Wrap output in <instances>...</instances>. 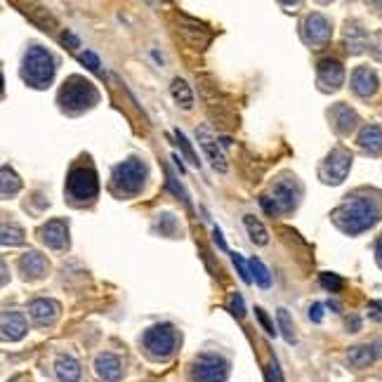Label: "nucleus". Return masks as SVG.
<instances>
[{
	"mask_svg": "<svg viewBox=\"0 0 382 382\" xmlns=\"http://www.w3.org/2000/svg\"><path fill=\"white\" fill-rule=\"evenodd\" d=\"M246 229H248V234H250L253 243H257V246L269 243V231H267V227L255 215H246Z\"/></svg>",
	"mask_w": 382,
	"mask_h": 382,
	"instance_id": "obj_23",
	"label": "nucleus"
},
{
	"mask_svg": "<svg viewBox=\"0 0 382 382\" xmlns=\"http://www.w3.org/2000/svg\"><path fill=\"white\" fill-rule=\"evenodd\" d=\"M80 59H83L85 62V66H88L90 71H99V59H97V55L95 52H83V55H80Z\"/></svg>",
	"mask_w": 382,
	"mask_h": 382,
	"instance_id": "obj_35",
	"label": "nucleus"
},
{
	"mask_svg": "<svg viewBox=\"0 0 382 382\" xmlns=\"http://www.w3.org/2000/svg\"><path fill=\"white\" fill-rule=\"evenodd\" d=\"M375 359H378V347L375 345H357L347 354V364L352 368H368Z\"/></svg>",
	"mask_w": 382,
	"mask_h": 382,
	"instance_id": "obj_20",
	"label": "nucleus"
},
{
	"mask_svg": "<svg viewBox=\"0 0 382 382\" xmlns=\"http://www.w3.org/2000/svg\"><path fill=\"white\" fill-rule=\"evenodd\" d=\"M177 343H179V335L170 324L151 326V328H146L142 335V345H144L146 354L158 361L170 359L177 350Z\"/></svg>",
	"mask_w": 382,
	"mask_h": 382,
	"instance_id": "obj_4",
	"label": "nucleus"
},
{
	"mask_svg": "<svg viewBox=\"0 0 382 382\" xmlns=\"http://www.w3.org/2000/svg\"><path fill=\"white\" fill-rule=\"evenodd\" d=\"M229 375V364L219 354H200L193 359L189 380L191 382H224Z\"/></svg>",
	"mask_w": 382,
	"mask_h": 382,
	"instance_id": "obj_6",
	"label": "nucleus"
},
{
	"mask_svg": "<svg viewBox=\"0 0 382 382\" xmlns=\"http://www.w3.org/2000/svg\"><path fill=\"white\" fill-rule=\"evenodd\" d=\"M279 317V328H281V335L286 338V343H295V333H293V321H291V314H288L286 310H279L276 312Z\"/></svg>",
	"mask_w": 382,
	"mask_h": 382,
	"instance_id": "obj_28",
	"label": "nucleus"
},
{
	"mask_svg": "<svg viewBox=\"0 0 382 382\" xmlns=\"http://www.w3.org/2000/svg\"><path fill=\"white\" fill-rule=\"evenodd\" d=\"M3 243H5V246H19V243H24L22 229H19V227L5 224V227H3Z\"/></svg>",
	"mask_w": 382,
	"mask_h": 382,
	"instance_id": "obj_29",
	"label": "nucleus"
},
{
	"mask_svg": "<svg viewBox=\"0 0 382 382\" xmlns=\"http://www.w3.org/2000/svg\"><path fill=\"white\" fill-rule=\"evenodd\" d=\"M350 167H352V153L347 151L345 146H338V149H333L328 153V158L321 163L319 172L326 184H340V182H345Z\"/></svg>",
	"mask_w": 382,
	"mask_h": 382,
	"instance_id": "obj_9",
	"label": "nucleus"
},
{
	"mask_svg": "<svg viewBox=\"0 0 382 382\" xmlns=\"http://www.w3.org/2000/svg\"><path fill=\"white\" fill-rule=\"evenodd\" d=\"M19 269L24 272L26 279H43L48 274V260H45L43 253H24L22 260H19Z\"/></svg>",
	"mask_w": 382,
	"mask_h": 382,
	"instance_id": "obj_17",
	"label": "nucleus"
},
{
	"mask_svg": "<svg viewBox=\"0 0 382 382\" xmlns=\"http://www.w3.org/2000/svg\"><path fill=\"white\" fill-rule=\"evenodd\" d=\"M55 373H57V380L59 382H78L80 380V373H83V368L73 357H59L57 364H55Z\"/></svg>",
	"mask_w": 382,
	"mask_h": 382,
	"instance_id": "obj_21",
	"label": "nucleus"
},
{
	"mask_svg": "<svg viewBox=\"0 0 382 382\" xmlns=\"http://www.w3.org/2000/svg\"><path fill=\"white\" fill-rule=\"evenodd\" d=\"M40 238H43L52 250H64V248L69 246V224H66L64 219H50V222L40 229Z\"/></svg>",
	"mask_w": 382,
	"mask_h": 382,
	"instance_id": "obj_14",
	"label": "nucleus"
},
{
	"mask_svg": "<svg viewBox=\"0 0 382 382\" xmlns=\"http://www.w3.org/2000/svg\"><path fill=\"white\" fill-rule=\"evenodd\" d=\"M111 184L118 193H125V196L139 193L146 184V165L139 158H125L123 163L113 167Z\"/></svg>",
	"mask_w": 382,
	"mask_h": 382,
	"instance_id": "obj_5",
	"label": "nucleus"
},
{
	"mask_svg": "<svg viewBox=\"0 0 382 382\" xmlns=\"http://www.w3.org/2000/svg\"><path fill=\"white\" fill-rule=\"evenodd\" d=\"M229 312L234 314V317H238V319L246 317V303H243V298H241L238 293H234L231 298H229Z\"/></svg>",
	"mask_w": 382,
	"mask_h": 382,
	"instance_id": "obj_33",
	"label": "nucleus"
},
{
	"mask_svg": "<svg viewBox=\"0 0 382 382\" xmlns=\"http://www.w3.org/2000/svg\"><path fill=\"white\" fill-rule=\"evenodd\" d=\"M295 205H298V189L288 179H281V182L274 184L269 196H262V208L267 212H272V215L291 212Z\"/></svg>",
	"mask_w": 382,
	"mask_h": 382,
	"instance_id": "obj_8",
	"label": "nucleus"
},
{
	"mask_svg": "<svg viewBox=\"0 0 382 382\" xmlns=\"http://www.w3.org/2000/svg\"><path fill=\"white\" fill-rule=\"evenodd\" d=\"M59 106L66 113H80L90 106H95L99 102V92L95 90V85L88 83L80 76H71L59 90Z\"/></svg>",
	"mask_w": 382,
	"mask_h": 382,
	"instance_id": "obj_2",
	"label": "nucleus"
},
{
	"mask_svg": "<svg viewBox=\"0 0 382 382\" xmlns=\"http://www.w3.org/2000/svg\"><path fill=\"white\" fill-rule=\"evenodd\" d=\"M345 40H347V48H350V52L359 55V52L364 50V45H366V33L359 24H350V26H347V31H345Z\"/></svg>",
	"mask_w": 382,
	"mask_h": 382,
	"instance_id": "obj_24",
	"label": "nucleus"
},
{
	"mask_svg": "<svg viewBox=\"0 0 382 382\" xmlns=\"http://www.w3.org/2000/svg\"><path fill=\"white\" fill-rule=\"evenodd\" d=\"M99 191V182L92 167H73L66 179V193L73 200H92Z\"/></svg>",
	"mask_w": 382,
	"mask_h": 382,
	"instance_id": "obj_7",
	"label": "nucleus"
},
{
	"mask_svg": "<svg viewBox=\"0 0 382 382\" xmlns=\"http://www.w3.org/2000/svg\"><path fill=\"white\" fill-rule=\"evenodd\" d=\"M350 331H359V319H350Z\"/></svg>",
	"mask_w": 382,
	"mask_h": 382,
	"instance_id": "obj_42",
	"label": "nucleus"
},
{
	"mask_svg": "<svg viewBox=\"0 0 382 382\" xmlns=\"http://www.w3.org/2000/svg\"><path fill=\"white\" fill-rule=\"evenodd\" d=\"M248 267H250L253 279L257 281V286H260V288H269V286H272V274L267 272V267H265L262 262H260L257 257L248 260Z\"/></svg>",
	"mask_w": 382,
	"mask_h": 382,
	"instance_id": "obj_26",
	"label": "nucleus"
},
{
	"mask_svg": "<svg viewBox=\"0 0 382 382\" xmlns=\"http://www.w3.org/2000/svg\"><path fill=\"white\" fill-rule=\"evenodd\" d=\"M175 135H177V142H179V146H182V151H184L186 160H189V163H191L193 167H200V160H198L196 153H193L191 144H189V139H186V137L182 135V130H175Z\"/></svg>",
	"mask_w": 382,
	"mask_h": 382,
	"instance_id": "obj_30",
	"label": "nucleus"
},
{
	"mask_svg": "<svg viewBox=\"0 0 382 382\" xmlns=\"http://www.w3.org/2000/svg\"><path fill=\"white\" fill-rule=\"evenodd\" d=\"M375 257H378V265L382 267V236L378 238V246H375Z\"/></svg>",
	"mask_w": 382,
	"mask_h": 382,
	"instance_id": "obj_41",
	"label": "nucleus"
},
{
	"mask_svg": "<svg viewBox=\"0 0 382 382\" xmlns=\"http://www.w3.org/2000/svg\"><path fill=\"white\" fill-rule=\"evenodd\" d=\"M321 286L331 293H338V291H343V279H340L338 274L326 272V274H321Z\"/></svg>",
	"mask_w": 382,
	"mask_h": 382,
	"instance_id": "obj_31",
	"label": "nucleus"
},
{
	"mask_svg": "<svg viewBox=\"0 0 382 382\" xmlns=\"http://www.w3.org/2000/svg\"><path fill=\"white\" fill-rule=\"evenodd\" d=\"M310 319L314 321V324H321V319H324V305H321V303L312 305V310H310Z\"/></svg>",
	"mask_w": 382,
	"mask_h": 382,
	"instance_id": "obj_37",
	"label": "nucleus"
},
{
	"mask_svg": "<svg viewBox=\"0 0 382 382\" xmlns=\"http://www.w3.org/2000/svg\"><path fill=\"white\" fill-rule=\"evenodd\" d=\"M382 203L373 196H361V193H350V198L345 200L338 210L333 212V222L347 234H361L380 219Z\"/></svg>",
	"mask_w": 382,
	"mask_h": 382,
	"instance_id": "obj_1",
	"label": "nucleus"
},
{
	"mask_svg": "<svg viewBox=\"0 0 382 382\" xmlns=\"http://www.w3.org/2000/svg\"><path fill=\"white\" fill-rule=\"evenodd\" d=\"M378 73H375L371 66H357L352 73V90L357 92L359 97H371L378 92Z\"/></svg>",
	"mask_w": 382,
	"mask_h": 382,
	"instance_id": "obj_13",
	"label": "nucleus"
},
{
	"mask_svg": "<svg viewBox=\"0 0 382 382\" xmlns=\"http://www.w3.org/2000/svg\"><path fill=\"white\" fill-rule=\"evenodd\" d=\"M212 238H215V243H217L219 248H222L224 253H231L229 248H227V243H224V236H222V231H219V229H215V231H212Z\"/></svg>",
	"mask_w": 382,
	"mask_h": 382,
	"instance_id": "obj_38",
	"label": "nucleus"
},
{
	"mask_svg": "<svg viewBox=\"0 0 382 382\" xmlns=\"http://www.w3.org/2000/svg\"><path fill=\"white\" fill-rule=\"evenodd\" d=\"M331 31H333L331 22H328L324 15H319V12H314V15H310L305 19L303 36H305L307 43H312V45L326 43V40L331 38Z\"/></svg>",
	"mask_w": 382,
	"mask_h": 382,
	"instance_id": "obj_11",
	"label": "nucleus"
},
{
	"mask_svg": "<svg viewBox=\"0 0 382 382\" xmlns=\"http://www.w3.org/2000/svg\"><path fill=\"white\" fill-rule=\"evenodd\" d=\"M26 328V319L19 312H3V340H22Z\"/></svg>",
	"mask_w": 382,
	"mask_h": 382,
	"instance_id": "obj_19",
	"label": "nucleus"
},
{
	"mask_svg": "<svg viewBox=\"0 0 382 382\" xmlns=\"http://www.w3.org/2000/svg\"><path fill=\"white\" fill-rule=\"evenodd\" d=\"M55 76V57L40 45H31L22 62V78L33 88H48Z\"/></svg>",
	"mask_w": 382,
	"mask_h": 382,
	"instance_id": "obj_3",
	"label": "nucleus"
},
{
	"mask_svg": "<svg viewBox=\"0 0 382 382\" xmlns=\"http://www.w3.org/2000/svg\"><path fill=\"white\" fill-rule=\"evenodd\" d=\"M371 319L382 321V303H373L371 305Z\"/></svg>",
	"mask_w": 382,
	"mask_h": 382,
	"instance_id": "obj_39",
	"label": "nucleus"
},
{
	"mask_svg": "<svg viewBox=\"0 0 382 382\" xmlns=\"http://www.w3.org/2000/svg\"><path fill=\"white\" fill-rule=\"evenodd\" d=\"M229 255H231V260H234V267H236V269H238V274H241V279H243L246 284H250V281H253V276H250V267L246 265V260L241 257L238 253H229Z\"/></svg>",
	"mask_w": 382,
	"mask_h": 382,
	"instance_id": "obj_32",
	"label": "nucleus"
},
{
	"mask_svg": "<svg viewBox=\"0 0 382 382\" xmlns=\"http://www.w3.org/2000/svg\"><path fill=\"white\" fill-rule=\"evenodd\" d=\"M331 118H333L335 130H338L340 135H347V132H352L354 127H357V123H359L357 111H354L352 106H347V104L333 106V109H331Z\"/></svg>",
	"mask_w": 382,
	"mask_h": 382,
	"instance_id": "obj_18",
	"label": "nucleus"
},
{
	"mask_svg": "<svg viewBox=\"0 0 382 382\" xmlns=\"http://www.w3.org/2000/svg\"><path fill=\"white\" fill-rule=\"evenodd\" d=\"M196 137H198L200 149H203V153H205V158L212 163V167H215L217 172H227V158H224V153L219 151V142L215 139V135L210 132V127L198 125L196 127Z\"/></svg>",
	"mask_w": 382,
	"mask_h": 382,
	"instance_id": "obj_10",
	"label": "nucleus"
},
{
	"mask_svg": "<svg viewBox=\"0 0 382 382\" xmlns=\"http://www.w3.org/2000/svg\"><path fill=\"white\" fill-rule=\"evenodd\" d=\"M64 43H66V48H71V50H76L78 48V40H76V36L73 33H64Z\"/></svg>",
	"mask_w": 382,
	"mask_h": 382,
	"instance_id": "obj_40",
	"label": "nucleus"
},
{
	"mask_svg": "<svg viewBox=\"0 0 382 382\" xmlns=\"http://www.w3.org/2000/svg\"><path fill=\"white\" fill-rule=\"evenodd\" d=\"M359 146L368 153H380L382 151V125H366L359 132Z\"/></svg>",
	"mask_w": 382,
	"mask_h": 382,
	"instance_id": "obj_22",
	"label": "nucleus"
},
{
	"mask_svg": "<svg viewBox=\"0 0 382 382\" xmlns=\"http://www.w3.org/2000/svg\"><path fill=\"white\" fill-rule=\"evenodd\" d=\"M319 80L326 90H338L345 80V69L338 59H324L319 62Z\"/></svg>",
	"mask_w": 382,
	"mask_h": 382,
	"instance_id": "obj_15",
	"label": "nucleus"
},
{
	"mask_svg": "<svg viewBox=\"0 0 382 382\" xmlns=\"http://www.w3.org/2000/svg\"><path fill=\"white\" fill-rule=\"evenodd\" d=\"M267 382H284L276 361H269V366H267Z\"/></svg>",
	"mask_w": 382,
	"mask_h": 382,
	"instance_id": "obj_34",
	"label": "nucleus"
},
{
	"mask_svg": "<svg viewBox=\"0 0 382 382\" xmlns=\"http://www.w3.org/2000/svg\"><path fill=\"white\" fill-rule=\"evenodd\" d=\"M95 371L99 375V380L104 382H118L123 378V364H120V359L106 352L95 359Z\"/></svg>",
	"mask_w": 382,
	"mask_h": 382,
	"instance_id": "obj_16",
	"label": "nucleus"
},
{
	"mask_svg": "<svg viewBox=\"0 0 382 382\" xmlns=\"http://www.w3.org/2000/svg\"><path fill=\"white\" fill-rule=\"evenodd\" d=\"M19 189H22V182H19L17 172H12L10 167H3V186H0L3 198H10L12 193H17Z\"/></svg>",
	"mask_w": 382,
	"mask_h": 382,
	"instance_id": "obj_27",
	"label": "nucleus"
},
{
	"mask_svg": "<svg viewBox=\"0 0 382 382\" xmlns=\"http://www.w3.org/2000/svg\"><path fill=\"white\" fill-rule=\"evenodd\" d=\"M255 314H257L260 324H262V328H265L267 333H269V335H274V333H276V331H274V326H272L269 317H267V314H265V310H262V307H257V310H255Z\"/></svg>",
	"mask_w": 382,
	"mask_h": 382,
	"instance_id": "obj_36",
	"label": "nucleus"
},
{
	"mask_svg": "<svg viewBox=\"0 0 382 382\" xmlns=\"http://www.w3.org/2000/svg\"><path fill=\"white\" fill-rule=\"evenodd\" d=\"M170 92H172V97H175V102L186 106V109H189V106L193 104V92H191V88H189V83H186V80L175 78V80H172V85H170Z\"/></svg>",
	"mask_w": 382,
	"mask_h": 382,
	"instance_id": "obj_25",
	"label": "nucleus"
},
{
	"mask_svg": "<svg viewBox=\"0 0 382 382\" xmlns=\"http://www.w3.org/2000/svg\"><path fill=\"white\" fill-rule=\"evenodd\" d=\"M29 314H31L33 324H36L38 328H45V326H50V324H55V321H57L59 305L50 298H38L29 305Z\"/></svg>",
	"mask_w": 382,
	"mask_h": 382,
	"instance_id": "obj_12",
	"label": "nucleus"
}]
</instances>
